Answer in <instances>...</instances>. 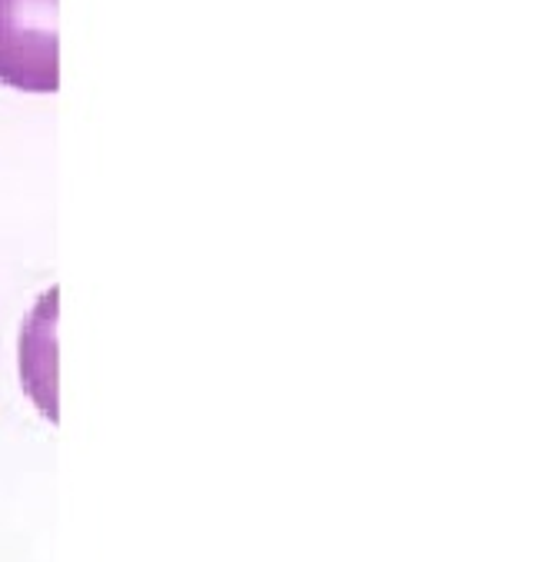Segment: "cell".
<instances>
[{"mask_svg": "<svg viewBox=\"0 0 552 562\" xmlns=\"http://www.w3.org/2000/svg\"><path fill=\"white\" fill-rule=\"evenodd\" d=\"M0 83L27 93L60 87L57 0H0Z\"/></svg>", "mask_w": 552, "mask_h": 562, "instance_id": "6da1fadb", "label": "cell"}]
</instances>
